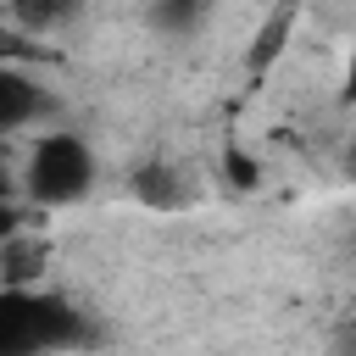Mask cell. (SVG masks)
Returning a JSON list of instances; mask_svg holds the SVG:
<instances>
[{"label": "cell", "mask_w": 356, "mask_h": 356, "mask_svg": "<svg viewBox=\"0 0 356 356\" xmlns=\"http://www.w3.org/2000/svg\"><path fill=\"white\" fill-rule=\"evenodd\" d=\"M89 317L56 289H0V356H56L89 345Z\"/></svg>", "instance_id": "cell-1"}, {"label": "cell", "mask_w": 356, "mask_h": 356, "mask_svg": "<svg viewBox=\"0 0 356 356\" xmlns=\"http://www.w3.org/2000/svg\"><path fill=\"white\" fill-rule=\"evenodd\" d=\"M89 189H95V150H89V139L56 128V134H39L28 145V161L17 172V195H22L28 211L78 206Z\"/></svg>", "instance_id": "cell-2"}, {"label": "cell", "mask_w": 356, "mask_h": 356, "mask_svg": "<svg viewBox=\"0 0 356 356\" xmlns=\"http://www.w3.org/2000/svg\"><path fill=\"white\" fill-rule=\"evenodd\" d=\"M44 117V89L22 67H0V139Z\"/></svg>", "instance_id": "cell-3"}, {"label": "cell", "mask_w": 356, "mask_h": 356, "mask_svg": "<svg viewBox=\"0 0 356 356\" xmlns=\"http://www.w3.org/2000/svg\"><path fill=\"white\" fill-rule=\"evenodd\" d=\"M44 267H50V245L39 234H17L0 245V289H39Z\"/></svg>", "instance_id": "cell-4"}, {"label": "cell", "mask_w": 356, "mask_h": 356, "mask_svg": "<svg viewBox=\"0 0 356 356\" xmlns=\"http://www.w3.org/2000/svg\"><path fill=\"white\" fill-rule=\"evenodd\" d=\"M128 189H134V200L150 206V211H178V206H189V189H184L178 167H167V161H145V167H134Z\"/></svg>", "instance_id": "cell-5"}, {"label": "cell", "mask_w": 356, "mask_h": 356, "mask_svg": "<svg viewBox=\"0 0 356 356\" xmlns=\"http://www.w3.org/2000/svg\"><path fill=\"white\" fill-rule=\"evenodd\" d=\"M295 22H300V11H295V6H273V11L261 17V28L250 33V50H245L250 72H261V67H273V61L284 56V44H289Z\"/></svg>", "instance_id": "cell-6"}, {"label": "cell", "mask_w": 356, "mask_h": 356, "mask_svg": "<svg viewBox=\"0 0 356 356\" xmlns=\"http://www.w3.org/2000/svg\"><path fill=\"white\" fill-rule=\"evenodd\" d=\"M150 22H156L161 33H195V28L206 22V11H200L195 0H167V6L150 11Z\"/></svg>", "instance_id": "cell-7"}, {"label": "cell", "mask_w": 356, "mask_h": 356, "mask_svg": "<svg viewBox=\"0 0 356 356\" xmlns=\"http://www.w3.org/2000/svg\"><path fill=\"white\" fill-rule=\"evenodd\" d=\"M44 44L39 39H28V33H17L6 17H0V67H22V61H33Z\"/></svg>", "instance_id": "cell-8"}, {"label": "cell", "mask_w": 356, "mask_h": 356, "mask_svg": "<svg viewBox=\"0 0 356 356\" xmlns=\"http://www.w3.org/2000/svg\"><path fill=\"white\" fill-rule=\"evenodd\" d=\"M17 234H28V206L22 200H0V245L17 239Z\"/></svg>", "instance_id": "cell-9"}, {"label": "cell", "mask_w": 356, "mask_h": 356, "mask_svg": "<svg viewBox=\"0 0 356 356\" xmlns=\"http://www.w3.org/2000/svg\"><path fill=\"white\" fill-rule=\"evenodd\" d=\"M0 200H17V172L6 161V150H0Z\"/></svg>", "instance_id": "cell-10"}, {"label": "cell", "mask_w": 356, "mask_h": 356, "mask_svg": "<svg viewBox=\"0 0 356 356\" xmlns=\"http://www.w3.org/2000/svg\"><path fill=\"white\" fill-rule=\"evenodd\" d=\"M339 100H345V106H356V50H350V61H345V83H339Z\"/></svg>", "instance_id": "cell-11"}, {"label": "cell", "mask_w": 356, "mask_h": 356, "mask_svg": "<svg viewBox=\"0 0 356 356\" xmlns=\"http://www.w3.org/2000/svg\"><path fill=\"white\" fill-rule=\"evenodd\" d=\"M345 178L356 184V145H350V156H345Z\"/></svg>", "instance_id": "cell-12"}, {"label": "cell", "mask_w": 356, "mask_h": 356, "mask_svg": "<svg viewBox=\"0 0 356 356\" xmlns=\"http://www.w3.org/2000/svg\"><path fill=\"white\" fill-rule=\"evenodd\" d=\"M222 356H234V350H222Z\"/></svg>", "instance_id": "cell-13"}]
</instances>
